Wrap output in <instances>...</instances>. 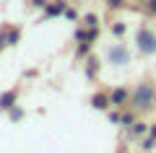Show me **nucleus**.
I'll list each match as a JSON object with an SVG mask.
<instances>
[{"label":"nucleus","instance_id":"nucleus-1","mask_svg":"<svg viewBox=\"0 0 156 153\" xmlns=\"http://www.w3.org/2000/svg\"><path fill=\"white\" fill-rule=\"evenodd\" d=\"M133 99H135V106L138 109H151V104H154V91H151V86H140Z\"/></svg>","mask_w":156,"mask_h":153},{"label":"nucleus","instance_id":"nucleus-2","mask_svg":"<svg viewBox=\"0 0 156 153\" xmlns=\"http://www.w3.org/2000/svg\"><path fill=\"white\" fill-rule=\"evenodd\" d=\"M138 47L143 49V52H156V37L148 29H140L138 31Z\"/></svg>","mask_w":156,"mask_h":153},{"label":"nucleus","instance_id":"nucleus-3","mask_svg":"<svg viewBox=\"0 0 156 153\" xmlns=\"http://www.w3.org/2000/svg\"><path fill=\"white\" fill-rule=\"evenodd\" d=\"M13 99H16V93H5V96L0 99V106H3V109H11V104H13Z\"/></svg>","mask_w":156,"mask_h":153},{"label":"nucleus","instance_id":"nucleus-4","mask_svg":"<svg viewBox=\"0 0 156 153\" xmlns=\"http://www.w3.org/2000/svg\"><path fill=\"white\" fill-rule=\"evenodd\" d=\"M94 104L99 106V109H104V106L109 104V99H107V96H94Z\"/></svg>","mask_w":156,"mask_h":153},{"label":"nucleus","instance_id":"nucleus-5","mask_svg":"<svg viewBox=\"0 0 156 153\" xmlns=\"http://www.w3.org/2000/svg\"><path fill=\"white\" fill-rule=\"evenodd\" d=\"M60 11H62V3H57V5H52L50 11H47V16H57Z\"/></svg>","mask_w":156,"mask_h":153},{"label":"nucleus","instance_id":"nucleus-6","mask_svg":"<svg viewBox=\"0 0 156 153\" xmlns=\"http://www.w3.org/2000/svg\"><path fill=\"white\" fill-rule=\"evenodd\" d=\"M148 13H151V16H156V0H148Z\"/></svg>","mask_w":156,"mask_h":153},{"label":"nucleus","instance_id":"nucleus-7","mask_svg":"<svg viewBox=\"0 0 156 153\" xmlns=\"http://www.w3.org/2000/svg\"><path fill=\"white\" fill-rule=\"evenodd\" d=\"M122 57H125L122 49H115V52H112V60H122Z\"/></svg>","mask_w":156,"mask_h":153},{"label":"nucleus","instance_id":"nucleus-8","mask_svg":"<svg viewBox=\"0 0 156 153\" xmlns=\"http://www.w3.org/2000/svg\"><path fill=\"white\" fill-rule=\"evenodd\" d=\"M107 3H109L112 8H120V5H122V3H125V0H107Z\"/></svg>","mask_w":156,"mask_h":153}]
</instances>
